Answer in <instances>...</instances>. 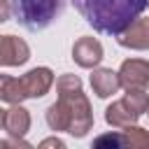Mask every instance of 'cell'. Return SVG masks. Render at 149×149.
Returning <instances> with one entry per match:
<instances>
[{"mask_svg": "<svg viewBox=\"0 0 149 149\" xmlns=\"http://www.w3.org/2000/svg\"><path fill=\"white\" fill-rule=\"evenodd\" d=\"M44 119H47V126H49L51 130H56V133H61V130L68 133V130H70V112H68V107H65L61 100H56L54 105L47 107Z\"/></svg>", "mask_w": 149, "mask_h": 149, "instance_id": "cell-12", "label": "cell"}, {"mask_svg": "<svg viewBox=\"0 0 149 149\" xmlns=\"http://www.w3.org/2000/svg\"><path fill=\"white\" fill-rule=\"evenodd\" d=\"M102 58H105V49H102V44L95 37H79L72 44V61L79 68L93 70V68L100 65Z\"/></svg>", "mask_w": 149, "mask_h": 149, "instance_id": "cell-6", "label": "cell"}, {"mask_svg": "<svg viewBox=\"0 0 149 149\" xmlns=\"http://www.w3.org/2000/svg\"><path fill=\"white\" fill-rule=\"evenodd\" d=\"M121 133H123L126 147H133V149H149V130H144V128L130 123V126L121 128Z\"/></svg>", "mask_w": 149, "mask_h": 149, "instance_id": "cell-14", "label": "cell"}, {"mask_svg": "<svg viewBox=\"0 0 149 149\" xmlns=\"http://www.w3.org/2000/svg\"><path fill=\"white\" fill-rule=\"evenodd\" d=\"M116 42L126 49L144 51L149 49V16H137L121 35H116Z\"/></svg>", "mask_w": 149, "mask_h": 149, "instance_id": "cell-8", "label": "cell"}, {"mask_svg": "<svg viewBox=\"0 0 149 149\" xmlns=\"http://www.w3.org/2000/svg\"><path fill=\"white\" fill-rule=\"evenodd\" d=\"M40 147H42V149H47V147L65 149V142H63V140H58V137H47V140H42V142H40Z\"/></svg>", "mask_w": 149, "mask_h": 149, "instance_id": "cell-17", "label": "cell"}, {"mask_svg": "<svg viewBox=\"0 0 149 149\" xmlns=\"http://www.w3.org/2000/svg\"><path fill=\"white\" fill-rule=\"evenodd\" d=\"M56 91H58V100L70 112V130L68 133L72 137H84L93 128V109L81 88V79L77 74H61L56 79Z\"/></svg>", "mask_w": 149, "mask_h": 149, "instance_id": "cell-2", "label": "cell"}, {"mask_svg": "<svg viewBox=\"0 0 149 149\" xmlns=\"http://www.w3.org/2000/svg\"><path fill=\"white\" fill-rule=\"evenodd\" d=\"M0 100L2 102H9V105H19V102L26 100L19 77H9V74H2L0 77Z\"/></svg>", "mask_w": 149, "mask_h": 149, "instance_id": "cell-13", "label": "cell"}, {"mask_svg": "<svg viewBox=\"0 0 149 149\" xmlns=\"http://www.w3.org/2000/svg\"><path fill=\"white\" fill-rule=\"evenodd\" d=\"M121 88H147L149 86V61L144 58H126L119 68Z\"/></svg>", "mask_w": 149, "mask_h": 149, "instance_id": "cell-4", "label": "cell"}, {"mask_svg": "<svg viewBox=\"0 0 149 149\" xmlns=\"http://www.w3.org/2000/svg\"><path fill=\"white\" fill-rule=\"evenodd\" d=\"M91 88L98 98H109L121 88V79L119 72H114L112 68H93L91 72Z\"/></svg>", "mask_w": 149, "mask_h": 149, "instance_id": "cell-10", "label": "cell"}, {"mask_svg": "<svg viewBox=\"0 0 149 149\" xmlns=\"http://www.w3.org/2000/svg\"><path fill=\"white\" fill-rule=\"evenodd\" d=\"M72 5L93 30L116 37L147 9L149 0H72Z\"/></svg>", "mask_w": 149, "mask_h": 149, "instance_id": "cell-1", "label": "cell"}, {"mask_svg": "<svg viewBox=\"0 0 149 149\" xmlns=\"http://www.w3.org/2000/svg\"><path fill=\"white\" fill-rule=\"evenodd\" d=\"M30 58V47L26 44V40L14 37V35H2L0 40V63L5 68H14V65H23Z\"/></svg>", "mask_w": 149, "mask_h": 149, "instance_id": "cell-7", "label": "cell"}, {"mask_svg": "<svg viewBox=\"0 0 149 149\" xmlns=\"http://www.w3.org/2000/svg\"><path fill=\"white\" fill-rule=\"evenodd\" d=\"M63 12V0H12V14L26 30H44Z\"/></svg>", "mask_w": 149, "mask_h": 149, "instance_id": "cell-3", "label": "cell"}, {"mask_svg": "<svg viewBox=\"0 0 149 149\" xmlns=\"http://www.w3.org/2000/svg\"><path fill=\"white\" fill-rule=\"evenodd\" d=\"M0 123H2V130L9 137H23L30 130V112L26 107H21V102L19 105H12V107L2 109Z\"/></svg>", "mask_w": 149, "mask_h": 149, "instance_id": "cell-9", "label": "cell"}, {"mask_svg": "<svg viewBox=\"0 0 149 149\" xmlns=\"http://www.w3.org/2000/svg\"><path fill=\"white\" fill-rule=\"evenodd\" d=\"M137 119H140V116L123 102V98L116 100V102H112V105L105 109V121H107L112 128H126V126L135 123Z\"/></svg>", "mask_w": 149, "mask_h": 149, "instance_id": "cell-11", "label": "cell"}, {"mask_svg": "<svg viewBox=\"0 0 149 149\" xmlns=\"http://www.w3.org/2000/svg\"><path fill=\"white\" fill-rule=\"evenodd\" d=\"M19 81H21V88H23L26 98H42L54 86L56 77H54L51 68H33L23 77H19Z\"/></svg>", "mask_w": 149, "mask_h": 149, "instance_id": "cell-5", "label": "cell"}, {"mask_svg": "<svg viewBox=\"0 0 149 149\" xmlns=\"http://www.w3.org/2000/svg\"><path fill=\"white\" fill-rule=\"evenodd\" d=\"M93 147H109V149H119V147H126V142H123V133L121 130H116V133H105V135H100V137H95L93 140Z\"/></svg>", "mask_w": 149, "mask_h": 149, "instance_id": "cell-16", "label": "cell"}, {"mask_svg": "<svg viewBox=\"0 0 149 149\" xmlns=\"http://www.w3.org/2000/svg\"><path fill=\"white\" fill-rule=\"evenodd\" d=\"M147 114H149V109H147Z\"/></svg>", "mask_w": 149, "mask_h": 149, "instance_id": "cell-18", "label": "cell"}, {"mask_svg": "<svg viewBox=\"0 0 149 149\" xmlns=\"http://www.w3.org/2000/svg\"><path fill=\"white\" fill-rule=\"evenodd\" d=\"M123 102H126L137 116H142V114L149 109V93H147L144 88H130V91H126Z\"/></svg>", "mask_w": 149, "mask_h": 149, "instance_id": "cell-15", "label": "cell"}]
</instances>
